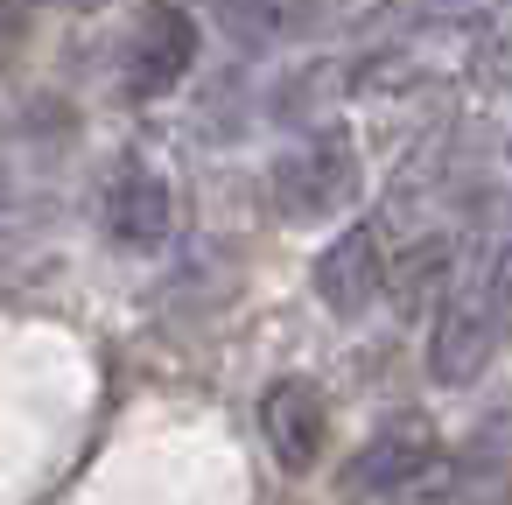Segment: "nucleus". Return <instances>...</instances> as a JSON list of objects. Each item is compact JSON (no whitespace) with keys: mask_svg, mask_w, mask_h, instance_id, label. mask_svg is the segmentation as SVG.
Segmentation results:
<instances>
[{"mask_svg":"<svg viewBox=\"0 0 512 505\" xmlns=\"http://www.w3.org/2000/svg\"><path fill=\"white\" fill-rule=\"evenodd\" d=\"M505 330H512V316L498 309L491 281H463V288L435 309V330H428V379H435V386H470V379L491 365V351H498Z\"/></svg>","mask_w":512,"mask_h":505,"instance_id":"1","label":"nucleus"},{"mask_svg":"<svg viewBox=\"0 0 512 505\" xmlns=\"http://www.w3.org/2000/svg\"><path fill=\"white\" fill-rule=\"evenodd\" d=\"M267 190H274V204L288 218L316 225V218H330V211H344L358 197V148L344 134H316L288 162H274V183Z\"/></svg>","mask_w":512,"mask_h":505,"instance_id":"2","label":"nucleus"},{"mask_svg":"<svg viewBox=\"0 0 512 505\" xmlns=\"http://www.w3.org/2000/svg\"><path fill=\"white\" fill-rule=\"evenodd\" d=\"M190 64H197V22L183 8H148L141 29L127 36V64L120 71H127L134 99H162V92H176L190 78Z\"/></svg>","mask_w":512,"mask_h":505,"instance_id":"3","label":"nucleus"},{"mask_svg":"<svg viewBox=\"0 0 512 505\" xmlns=\"http://www.w3.org/2000/svg\"><path fill=\"white\" fill-rule=\"evenodd\" d=\"M169 225H176V190H169V176L148 169V162H120V176H113V190H106V232H113L127 253H162Z\"/></svg>","mask_w":512,"mask_h":505,"instance_id":"4","label":"nucleus"},{"mask_svg":"<svg viewBox=\"0 0 512 505\" xmlns=\"http://www.w3.org/2000/svg\"><path fill=\"white\" fill-rule=\"evenodd\" d=\"M386 281H393V267H386L379 225H344V232L316 253V295H323L337 316H358Z\"/></svg>","mask_w":512,"mask_h":505,"instance_id":"5","label":"nucleus"},{"mask_svg":"<svg viewBox=\"0 0 512 505\" xmlns=\"http://www.w3.org/2000/svg\"><path fill=\"white\" fill-rule=\"evenodd\" d=\"M260 435H267V449L288 470H309L316 449H323V400H316V386L309 379H274L260 393Z\"/></svg>","mask_w":512,"mask_h":505,"instance_id":"6","label":"nucleus"},{"mask_svg":"<svg viewBox=\"0 0 512 505\" xmlns=\"http://www.w3.org/2000/svg\"><path fill=\"white\" fill-rule=\"evenodd\" d=\"M435 470V435L421 428V421H393V428H379L365 449H358V484L365 491H379V498H400V491H414L421 477Z\"/></svg>","mask_w":512,"mask_h":505,"instance_id":"7","label":"nucleus"},{"mask_svg":"<svg viewBox=\"0 0 512 505\" xmlns=\"http://www.w3.org/2000/svg\"><path fill=\"white\" fill-rule=\"evenodd\" d=\"M218 22L246 50H274L309 22V0H218Z\"/></svg>","mask_w":512,"mask_h":505,"instance_id":"8","label":"nucleus"},{"mask_svg":"<svg viewBox=\"0 0 512 505\" xmlns=\"http://www.w3.org/2000/svg\"><path fill=\"white\" fill-rule=\"evenodd\" d=\"M470 78L484 92H512V0H498V8L484 15V29L470 43Z\"/></svg>","mask_w":512,"mask_h":505,"instance_id":"9","label":"nucleus"},{"mask_svg":"<svg viewBox=\"0 0 512 505\" xmlns=\"http://www.w3.org/2000/svg\"><path fill=\"white\" fill-rule=\"evenodd\" d=\"M484 281H491V295H498V309L512 316V239L498 246V260H491V274H484Z\"/></svg>","mask_w":512,"mask_h":505,"instance_id":"10","label":"nucleus"},{"mask_svg":"<svg viewBox=\"0 0 512 505\" xmlns=\"http://www.w3.org/2000/svg\"><path fill=\"white\" fill-rule=\"evenodd\" d=\"M57 8H99V0H57Z\"/></svg>","mask_w":512,"mask_h":505,"instance_id":"11","label":"nucleus"},{"mask_svg":"<svg viewBox=\"0 0 512 505\" xmlns=\"http://www.w3.org/2000/svg\"><path fill=\"white\" fill-rule=\"evenodd\" d=\"M505 162H512V141H505Z\"/></svg>","mask_w":512,"mask_h":505,"instance_id":"12","label":"nucleus"}]
</instances>
